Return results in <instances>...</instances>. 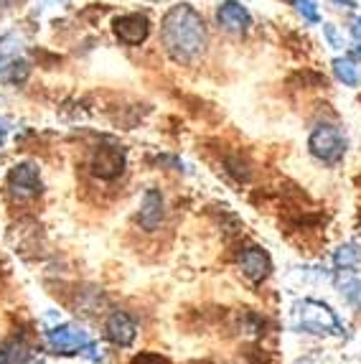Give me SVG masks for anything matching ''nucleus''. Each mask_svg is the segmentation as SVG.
<instances>
[{
    "label": "nucleus",
    "mask_w": 361,
    "mask_h": 364,
    "mask_svg": "<svg viewBox=\"0 0 361 364\" xmlns=\"http://www.w3.org/2000/svg\"><path fill=\"white\" fill-rule=\"evenodd\" d=\"M127 168V153L125 148L112 146V143H102L92 151L90 158V171L92 176L99 178V181H114L120 178Z\"/></svg>",
    "instance_id": "nucleus-4"
},
{
    "label": "nucleus",
    "mask_w": 361,
    "mask_h": 364,
    "mask_svg": "<svg viewBox=\"0 0 361 364\" xmlns=\"http://www.w3.org/2000/svg\"><path fill=\"white\" fill-rule=\"evenodd\" d=\"M90 334L85 328L74 326V323H61L46 331V344L54 354H82L87 344H90Z\"/></svg>",
    "instance_id": "nucleus-7"
},
{
    "label": "nucleus",
    "mask_w": 361,
    "mask_h": 364,
    "mask_svg": "<svg viewBox=\"0 0 361 364\" xmlns=\"http://www.w3.org/2000/svg\"><path fill=\"white\" fill-rule=\"evenodd\" d=\"M351 36H354L356 43H361V16L356 18V23L351 26Z\"/></svg>",
    "instance_id": "nucleus-21"
},
{
    "label": "nucleus",
    "mask_w": 361,
    "mask_h": 364,
    "mask_svg": "<svg viewBox=\"0 0 361 364\" xmlns=\"http://www.w3.org/2000/svg\"><path fill=\"white\" fill-rule=\"evenodd\" d=\"M293 3V8L298 11V16H301L306 23H318L320 21V13H318V6H316V0H290Z\"/></svg>",
    "instance_id": "nucleus-17"
},
{
    "label": "nucleus",
    "mask_w": 361,
    "mask_h": 364,
    "mask_svg": "<svg viewBox=\"0 0 361 364\" xmlns=\"http://www.w3.org/2000/svg\"><path fill=\"white\" fill-rule=\"evenodd\" d=\"M298 364H318L316 359H306V362H298Z\"/></svg>",
    "instance_id": "nucleus-22"
},
{
    "label": "nucleus",
    "mask_w": 361,
    "mask_h": 364,
    "mask_svg": "<svg viewBox=\"0 0 361 364\" xmlns=\"http://www.w3.org/2000/svg\"><path fill=\"white\" fill-rule=\"evenodd\" d=\"M166 219V199L158 188H145L138 209V225L145 232H156Z\"/></svg>",
    "instance_id": "nucleus-10"
},
{
    "label": "nucleus",
    "mask_w": 361,
    "mask_h": 364,
    "mask_svg": "<svg viewBox=\"0 0 361 364\" xmlns=\"http://www.w3.org/2000/svg\"><path fill=\"white\" fill-rule=\"evenodd\" d=\"M308 151L311 156L318 158L320 164L325 166H336L343 161L346 156V135L341 133L338 125H331V122H320L311 130L308 135Z\"/></svg>",
    "instance_id": "nucleus-3"
},
{
    "label": "nucleus",
    "mask_w": 361,
    "mask_h": 364,
    "mask_svg": "<svg viewBox=\"0 0 361 364\" xmlns=\"http://www.w3.org/2000/svg\"><path fill=\"white\" fill-rule=\"evenodd\" d=\"M237 265H239L242 275L249 280V283H262V280L270 275L272 260L262 247H244L237 257Z\"/></svg>",
    "instance_id": "nucleus-9"
},
{
    "label": "nucleus",
    "mask_w": 361,
    "mask_h": 364,
    "mask_svg": "<svg viewBox=\"0 0 361 364\" xmlns=\"http://www.w3.org/2000/svg\"><path fill=\"white\" fill-rule=\"evenodd\" d=\"M161 43L176 64H193L209 49V28L191 3H178L166 11L161 21Z\"/></svg>",
    "instance_id": "nucleus-1"
},
{
    "label": "nucleus",
    "mask_w": 361,
    "mask_h": 364,
    "mask_svg": "<svg viewBox=\"0 0 361 364\" xmlns=\"http://www.w3.org/2000/svg\"><path fill=\"white\" fill-rule=\"evenodd\" d=\"M104 336L107 341H112L114 346H130L138 336V326L130 318V314L125 311H112L104 321Z\"/></svg>",
    "instance_id": "nucleus-11"
},
{
    "label": "nucleus",
    "mask_w": 361,
    "mask_h": 364,
    "mask_svg": "<svg viewBox=\"0 0 361 364\" xmlns=\"http://www.w3.org/2000/svg\"><path fill=\"white\" fill-rule=\"evenodd\" d=\"M33 349L26 339H6L0 344V364H28Z\"/></svg>",
    "instance_id": "nucleus-12"
},
{
    "label": "nucleus",
    "mask_w": 361,
    "mask_h": 364,
    "mask_svg": "<svg viewBox=\"0 0 361 364\" xmlns=\"http://www.w3.org/2000/svg\"><path fill=\"white\" fill-rule=\"evenodd\" d=\"M46 3H69V0H46Z\"/></svg>",
    "instance_id": "nucleus-23"
},
{
    "label": "nucleus",
    "mask_w": 361,
    "mask_h": 364,
    "mask_svg": "<svg viewBox=\"0 0 361 364\" xmlns=\"http://www.w3.org/2000/svg\"><path fill=\"white\" fill-rule=\"evenodd\" d=\"M151 18L145 13H122L112 21V33L122 46H143L151 36Z\"/></svg>",
    "instance_id": "nucleus-6"
},
{
    "label": "nucleus",
    "mask_w": 361,
    "mask_h": 364,
    "mask_svg": "<svg viewBox=\"0 0 361 364\" xmlns=\"http://www.w3.org/2000/svg\"><path fill=\"white\" fill-rule=\"evenodd\" d=\"M133 364H168L163 357H158V354H140V357L133 359Z\"/></svg>",
    "instance_id": "nucleus-19"
},
{
    "label": "nucleus",
    "mask_w": 361,
    "mask_h": 364,
    "mask_svg": "<svg viewBox=\"0 0 361 364\" xmlns=\"http://www.w3.org/2000/svg\"><path fill=\"white\" fill-rule=\"evenodd\" d=\"M8 120L6 117H0V151H3V146H6V138H8Z\"/></svg>",
    "instance_id": "nucleus-20"
},
{
    "label": "nucleus",
    "mask_w": 361,
    "mask_h": 364,
    "mask_svg": "<svg viewBox=\"0 0 361 364\" xmlns=\"http://www.w3.org/2000/svg\"><path fill=\"white\" fill-rule=\"evenodd\" d=\"M295 326L316 336H343V323L336 311L316 298H303L295 306Z\"/></svg>",
    "instance_id": "nucleus-2"
},
{
    "label": "nucleus",
    "mask_w": 361,
    "mask_h": 364,
    "mask_svg": "<svg viewBox=\"0 0 361 364\" xmlns=\"http://www.w3.org/2000/svg\"><path fill=\"white\" fill-rule=\"evenodd\" d=\"M323 36H325V41H328V46H331V49L341 51L343 46H346V41H343V33L333 23H323Z\"/></svg>",
    "instance_id": "nucleus-18"
},
{
    "label": "nucleus",
    "mask_w": 361,
    "mask_h": 364,
    "mask_svg": "<svg viewBox=\"0 0 361 364\" xmlns=\"http://www.w3.org/2000/svg\"><path fill=\"white\" fill-rule=\"evenodd\" d=\"M0 69H3V72H0V79L8 82V85H23L31 74V64L26 59H11Z\"/></svg>",
    "instance_id": "nucleus-14"
},
{
    "label": "nucleus",
    "mask_w": 361,
    "mask_h": 364,
    "mask_svg": "<svg viewBox=\"0 0 361 364\" xmlns=\"http://www.w3.org/2000/svg\"><path fill=\"white\" fill-rule=\"evenodd\" d=\"M217 23L222 31L227 33H235V36H242L247 33L249 26H252V13L247 8L237 3V0H224L217 6Z\"/></svg>",
    "instance_id": "nucleus-8"
},
{
    "label": "nucleus",
    "mask_w": 361,
    "mask_h": 364,
    "mask_svg": "<svg viewBox=\"0 0 361 364\" xmlns=\"http://www.w3.org/2000/svg\"><path fill=\"white\" fill-rule=\"evenodd\" d=\"M21 51V38L16 33H6V36H0V67L8 64L11 59H16Z\"/></svg>",
    "instance_id": "nucleus-16"
},
{
    "label": "nucleus",
    "mask_w": 361,
    "mask_h": 364,
    "mask_svg": "<svg viewBox=\"0 0 361 364\" xmlns=\"http://www.w3.org/2000/svg\"><path fill=\"white\" fill-rule=\"evenodd\" d=\"M333 262H336L338 270H356L361 265V250L356 245H343V247L336 250Z\"/></svg>",
    "instance_id": "nucleus-15"
},
{
    "label": "nucleus",
    "mask_w": 361,
    "mask_h": 364,
    "mask_svg": "<svg viewBox=\"0 0 361 364\" xmlns=\"http://www.w3.org/2000/svg\"><path fill=\"white\" fill-rule=\"evenodd\" d=\"M333 74H336L338 82L346 87L361 85V64L354 56H338V59H333Z\"/></svg>",
    "instance_id": "nucleus-13"
},
{
    "label": "nucleus",
    "mask_w": 361,
    "mask_h": 364,
    "mask_svg": "<svg viewBox=\"0 0 361 364\" xmlns=\"http://www.w3.org/2000/svg\"><path fill=\"white\" fill-rule=\"evenodd\" d=\"M41 171L36 164L23 161V164H16L8 173V191L16 201H31L41 194Z\"/></svg>",
    "instance_id": "nucleus-5"
}]
</instances>
